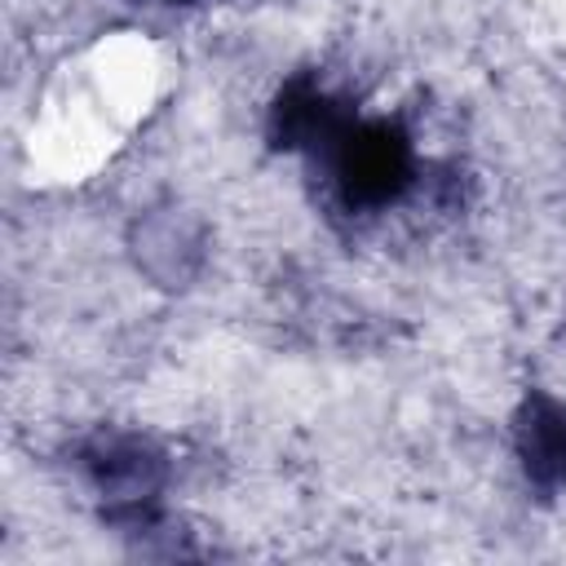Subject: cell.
I'll use <instances>...</instances> for the list:
<instances>
[{
    "mask_svg": "<svg viewBox=\"0 0 566 566\" xmlns=\"http://www.w3.org/2000/svg\"><path fill=\"white\" fill-rule=\"evenodd\" d=\"M318 155L327 159L336 203L358 217L394 208L416 181V146L398 119L349 115Z\"/></svg>",
    "mask_w": 566,
    "mask_h": 566,
    "instance_id": "cell-1",
    "label": "cell"
},
{
    "mask_svg": "<svg viewBox=\"0 0 566 566\" xmlns=\"http://www.w3.org/2000/svg\"><path fill=\"white\" fill-rule=\"evenodd\" d=\"M159 4H186V0H159Z\"/></svg>",
    "mask_w": 566,
    "mask_h": 566,
    "instance_id": "cell-5",
    "label": "cell"
},
{
    "mask_svg": "<svg viewBox=\"0 0 566 566\" xmlns=\"http://www.w3.org/2000/svg\"><path fill=\"white\" fill-rule=\"evenodd\" d=\"M75 464L88 478V486L106 500L111 526H119V531H150L155 526L168 464L150 438L102 429L80 447Z\"/></svg>",
    "mask_w": 566,
    "mask_h": 566,
    "instance_id": "cell-2",
    "label": "cell"
},
{
    "mask_svg": "<svg viewBox=\"0 0 566 566\" xmlns=\"http://www.w3.org/2000/svg\"><path fill=\"white\" fill-rule=\"evenodd\" d=\"M349 115L354 111L345 102L323 93L310 75H296L279 88V97L270 106V146H279V150H323Z\"/></svg>",
    "mask_w": 566,
    "mask_h": 566,
    "instance_id": "cell-4",
    "label": "cell"
},
{
    "mask_svg": "<svg viewBox=\"0 0 566 566\" xmlns=\"http://www.w3.org/2000/svg\"><path fill=\"white\" fill-rule=\"evenodd\" d=\"M513 455L522 464V478L544 491L562 495L566 491V402L531 389L513 416Z\"/></svg>",
    "mask_w": 566,
    "mask_h": 566,
    "instance_id": "cell-3",
    "label": "cell"
}]
</instances>
